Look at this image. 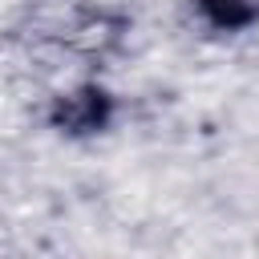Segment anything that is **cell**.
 <instances>
[{
    "instance_id": "1",
    "label": "cell",
    "mask_w": 259,
    "mask_h": 259,
    "mask_svg": "<svg viewBox=\"0 0 259 259\" xmlns=\"http://www.w3.org/2000/svg\"><path fill=\"white\" fill-rule=\"evenodd\" d=\"M57 125L81 134V130H97L105 121V97L97 89H77V93H65L57 101Z\"/></svg>"
},
{
    "instance_id": "2",
    "label": "cell",
    "mask_w": 259,
    "mask_h": 259,
    "mask_svg": "<svg viewBox=\"0 0 259 259\" xmlns=\"http://www.w3.org/2000/svg\"><path fill=\"white\" fill-rule=\"evenodd\" d=\"M198 8L214 28H243L259 16V0H198Z\"/></svg>"
}]
</instances>
